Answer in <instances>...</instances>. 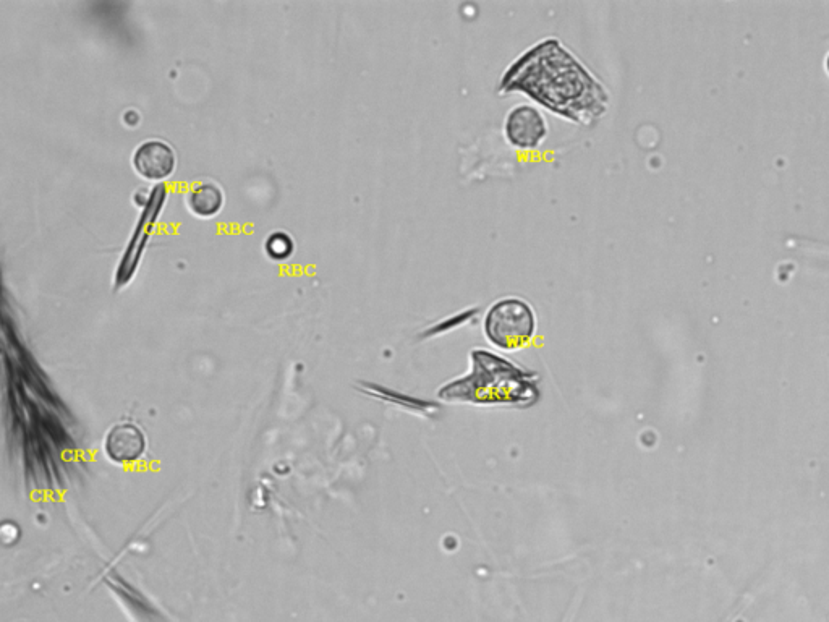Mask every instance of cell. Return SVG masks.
I'll list each match as a JSON object with an SVG mask.
<instances>
[{"mask_svg":"<svg viewBox=\"0 0 829 622\" xmlns=\"http://www.w3.org/2000/svg\"><path fill=\"white\" fill-rule=\"evenodd\" d=\"M501 93L527 94L549 111L593 125L608 107V93L557 39H545L523 52L502 77Z\"/></svg>","mask_w":829,"mask_h":622,"instance_id":"1","label":"cell"},{"mask_svg":"<svg viewBox=\"0 0 829 622\" xmlns=\"http://www.w3.org/2000/svg\"><path fill=\"white\" fill-rule=\"evenodd\" d=\"M535 331L532 307L517 297L499 300L486 313L485 334L498 349H522L532 341Z\"/></svg>","mask_w":829,"mask_h":622,"instance_id":"2","label":"cell"},{"mask_svg":"<svg viewBox=\"0 0 829 622\" xmlns=\"http://www.w3.org/2000/svg\"><path fill=\"white\" fill-rule=\"evenodd\" d=\"M504 133L515 148L535 150L548 137V124L536 107L520 104L507 114Z\"/></svg>","mask_w":829,"mask_h":622,"instance_id":"3","label":"cell"},{"mask_svg":"<svg viewBox=\"0 0 829 622\" xmlns=\"http://www.w3.org/2000/svg\"><path fill=\"white\" fill-rule=\"evenodd\" d=\"M104 449L115 464H133L145 454L146 438L137 425L119 423L107 433Z\"/></svg>","mask_w":829,"mask_h":622,"instance_id":"4","label":"cell"},{"mask_svg":"<svg viewBox=\"0 0 829 622\" xmlns=\"http://www.w3.org/2000/svg\"><path fill=\"white\" fill-rule=\"evenodd\" d=\"M133 164L141 177L148 180H164L174 172L175 153L162 141H146L135 151Z\"/></svg>","mask_w":829,"mask_h":622,"instance_id":"5","label":"cell"},{"mask_svg":"<svg viewBox=\"0 0 829 622\" xmlns=\"http://www.w3.org/2000/svg\"><path fill=\"white\" fill-rule=\"evenodd\" d=\"M188 206L196 216L211 218L221 211L224 195L221 188L214 184H201L193 188L188 195Z\"/></svg>","mask_w":829,"mask_h":622,"instance_id":"6","label":"cell"},{"mask_svg":"<svg viewBox=\"0 0 829 622\" xmlns=\"http://www.w3.org/2000/svg\"><path fill=\"white\" fill-rule=\"evenodd\" d=\"M266 248H268V253L273 258H276V260H284V258H287L292 253V242H290L287 235L276 234L268 240Z\"/></svg>","mask_w":829,"mask_h":622,"instance_id":"7","label":"cell"},{"mask_svg":"<svg viewBox=\"0 0 829 622\" xmlns=\"http://www.w3.org/2000/svg\"><path fill=\"white\" fill-rule=\"evenodd\" d=\"M828 70H829V57H828Z\"/></svg>","mask_w":829,"mask_h":622,"instance_id":"8","label":"cell"}]
</instances>
